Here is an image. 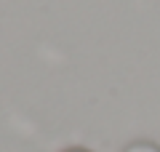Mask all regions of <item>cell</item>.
<instances>
[{
    "instance_id": "cell-1",
    "label": "cell",
    "mask_w": 160,
    "mask_h": 152,
    "mask_svg": "<svg viewBox=\"0 0 160 152\" xmlns=\"http://www.w3.org/2000/svg\"><path fill=\"white\" fill-rule=\"evenodd\" d=\"M126 152H160V147H155V144H144V141H139V144H131V147H126Z\"/></svg>"
},
{
    "instance_id": "cell-2",
    "label": "cell",
    "mask_w": 160,
    "mask_h": 152,
    "mask_svg": "<svg viewBox=\"0 0 160 152\" xmlns=\"http://www.w3.org/2000/svg\"><path fill=\"white\" fill-rule=\"evenodd\" d=\"M67 152H88V149H78V147H72V149H67Z\"/></svg>"
}]
</instances>
